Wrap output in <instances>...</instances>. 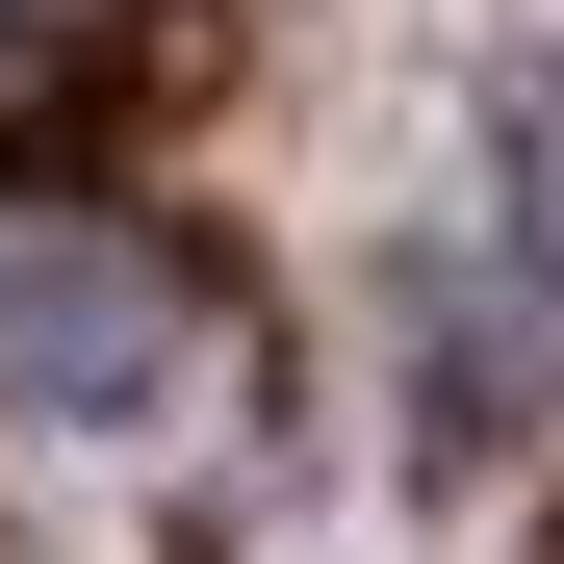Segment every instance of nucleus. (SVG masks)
<instances>
[{
  "instance_id": "f257e3e1",
  "label": "nucleus",
  "mask_w": 564,
  "mask_h": 564,
  "mask_svg": "<svg viewBox=\"0 0 564 564\" xmlns=\"http://www.w3.org/2000/svg\"><path fill=\"white\" fill-rule=\"evenodd\" d=\"M154 386H180V282H154V231H0V411L129 436Z\"/></svg>"
},
{
  "instance_id": "7ed1b4c3",
  "label": "nucleus",
  "mask_w": 564,
  "mask_h": 564,
  "mask_svg": "<svg viewBox=\"0 0 564 564\" xmlns=\"http://www.w3.org/2000/svg\"><path fill=\"white\" fill-rule=\"evenodd\" d=\"M513 180H539V257H564V77H539V104H513Z\"/></svg>"
},
{
  "instance_id": "f03ea898",
  "label": "nucleus",
  "mask_w": 564,
  "mask_h": 564,
  "mask_svg": "<svg viewBox=\"0 0 564 564\" xmlns=\"http://www.w3.org/2000/svg\"><path fill=\"white\" fill-rule=\"evenodd\" d=\"M411 386H436V462H488V436H513V386H539L513 282H436V308H411Z\"/></svg>"
}]
</instances>
